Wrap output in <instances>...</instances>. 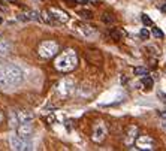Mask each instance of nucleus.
Returning a JSON list of instances; mask_svg holds the SVG:
<instances>
[{"label": "nucleus", "mask_w": 166, "mask_h": 151, "mask_svg": "<svg viewBox=\"0 0 166 151\" xmlns=\"http://www.w3.org/2000/svg\"><path fill=\"white\" fill-rule=\"evenodd\" d=\"M22 82V72L14 64H2L0 66V85L5 88L17 87Z\"/></svg>", "instance_id": "f257e3e1"}, {"label": "nucleus", "mask_w": 166, "mask_h": 151, "mask_svg": "<svg viewBox=\"0 0 166 151\" xmlns=\"http://www.w3.org/2000/svg\"><path fill=\"white\" fill-rule=\"evenodd\" d=\"M55 69L60 72H70L78 66V56L73 49H66L63 51L54 63Z\"/></svg>", "instance_id": "f03ea898"}, {"label": "nucleus", "mask_w": 166, "mask_h": 151, "mask_svg": "<svg viewBox=\"0 0 166 151\" xmlns=\"http://www.w3.org/2000/svg\"><path fill=\"white\" fill-rule=\"evenodd\" d=\"M58 52V44L55 41H44L38 48V54L42 58H51Z\"/></svg>", "instance_id": "7ed1b4c3"}, {"label": "nucleus", "mask_w": 166, "mask_h": 151, "mask_svg": "<svg viewBox=\"0 0 166 151\" xmlns=\"http://www.w3.org/2000/svg\"><path fill=\"white\" fill-rule=\"evenodd\" d=\"M11 147L12 150H17V151H24V150H32V142L27 139V138H22L20 135H12L11 139Z\"/></svg>", "instance_id": "20e7f679"}, {"label": "nucleus", "mask_w": 166, "mask_h": 151, "mask_svg": "<svg viewBox=\"0 0 166 151\" xmlns=\"http://www.w3.org/2000/svg\"><path fill=\"white\" fill-rule=\"evenodd\" d=\"M105 136H106V129H105V126L102 124V123H99V124H96L94 126V130H93V141L94 142H102V141L105 139Z\"/></svg>", "instance_id": "39448f33"}, {"label": "nucleus", "mask_w": 166, "mask_h": 151, "mask_svg": "<svg viewBox=\"0 0 166 151\" xmlns=\"http://www.w3.org/2000/svg\"><path fill=\"white\" fill-rule=\"evenodd\" d=\"M15 115H17V120L18 123L22 124V123H32L33 121V114L30 111H26V109H20V111H15ZM18 124V126H20Z\"/></svg>", "instance_id": "423d86ee"}, {"label": "nucleus", "mask_w": 166, "mask_h": 151, "mask_svg": "<svg viewBox=\"0 0 166 151\" xmlns=\"http://www.w3.org/2000/svg\"><path fill=\"white\" fill-rule=\"evenodd\" d=\"M48 11L51 12V15L54 17V20L57 21V23H66L67 20H69V15H67L65 11H61V9L51 8V9H48Z\"/></svg>", "instance_id": "0eeeda50"}, {"label": "nucleus", "mask_w": 166, "mask_h": 151, "mask_svg": "<svg viewBox=\"0 0 166 151\" xmlns=\"http://www.w3.org/2000/svg\"><path fill=\"white\" fill-rule=\"evenodd\" d=\"M12 51V45L11 42H8V41H5V39H2L0 41V56H9Z\"/></svg>", "instance_id": "6e6552de"}, {"label": "nucleus", "mask_w": 166, "mask_h": 151, "mask_svg": "<svg viewBox=\"0 0 166 151\" xmlns=\"http://www.w3.org/2000/svg\"><path fill=\"white\" fill-rule=\"evenodd\" d=\"M138 133H139V129L136 127V126L129 127V130H127V136H129V139H126V144H132L133 141L138 138Z\"/></svg>", "instance_id": "1a4fd4ad"}, {"label": "nucleus", "mask_w": 166, "mask_h": 151, "mask_svg": "<svg viewBox=\"0 0 166 151\" xmlns=\"http://www.w3.org/2000/svg\"><path fill=\"white\" fill-rule=\"evenodd\" d=\"M78 29H79V30H82V35L87 36V37L96 33V30H94L91 25H85V24H78Z\"/></svg>", "instance_id": "9d476101"}, {"label": "nucleus", "mask_w": 166, "mask_h": 151, "mask_svg": "<svg viewBox=\"0 0 166 151\" xmlns=\"http://www.w3.org/2000/svg\"><path fill=\"white\" fill-rule=\"evenodd\" d=\"M41 17H42V20H44L46 24H55L57 21L54 20V17L51 15V12L49 11H42L41 12Z\"/></svg>", "instance_id": "9b49d317"}, {"label": "nucleus", "mask_w": 166, "mask_h": 151, "mask_svg": "<svg viewBox=\"0 0 166 151\" xmlns=\"http://www.w3.org/2000/svg\"><path fill=\"white\" fill-rule=\"evenodd\" d=\"M26 17H27V20H33V21H41L42 20V17L39 15V12L30 11V9L26 11Z\"/></svg>", "instance_id": "f8f14e48"}, {"label": "nucleus", "mask_w": 166, "mask_h": 151, "mask_svg": "<svg viewBox=\"0 0 166 151\" xmlns=\"http://www.w3.org/2000/svg\"><path fill=\"white\" fill-rule=\"evenodd\" d=\"M108 35H109L111 39H114V41H120L123 36H124V32H120V30H115V29H112L108 32Z\"/></svg>", "instance_id": "ddd939ff"}, {"label": "nucleus", "mask_w": 166, "mask_h": 151, "mask_svg": "<svg viewBox=\"0 0 166 151\" xmlns=\"http://www.w3.org/2000/svg\"><path fill=\"white\" fill-rule=\"evenodd\" d=\"M142 85H144L145 88H148V90H150V88H151V87H153V84H154V81H153V78H151V76H148V75H145L144 78H142Z\"/></svg>", "instance_id": "4468645a"}, {"label": "nucleus", "mask_w": 166, "mask_h": 151, "mask_svg": "<svg viewBox=\"0 0 166 151\" xmlns=\"http://www.w3.org/2000/svg\"><path fill=\"white\" fill-rule=\"evenodd\" d=\"M133 73H135V75L145 76V75H148V69H147V68H141V66H139V68H135V69H133Z\"/></svg>", "instance_id": "2eb2a0df"}, {"label": "nucleus", "mask_w": 166, "mask_h": 151, "mask_svg": "<svg viewBox=\"0 0 166 151\" xmlns=\"http://www.w3.org/2000/svg\"><path fill=\"white\" fill-rule=\"evenodd\" d=\"M141 20H142V23H144V25H148V27H151V25H153V20H151V18H150L148 15H145V14H142Z\"/></svg>", "instance_id": "dca6fc26"}, {"label": "nucleus", "mask_w": 166, "mask_h": 151, "mask_svg": "<svg viewBox=\"0 0 166 151\" xmlns=\"http://www.w3.org/2000/svg\"><path fill=\"white\" fill-rule=\"evenodd\" d=\"M153 35L157 37V39H162L163 36H165V33L160 30V29H157V27H153Z\"/></svg>", "instance_id": "f3484780"}, {"label": "nucleus", "mask_w": 166, "mask_h": 151, "mask_svg": "<svg viewBox=\"0 0 166 151\" xmlns=\"http://www.w3.org/2000/svg\"><path fill=\"white\" fill-rule=\"evenodd\" d=\"M79 15H81L82 18H87V20H91V18H93V14L90 11H79Z\"/></svg>", "instance_id": "a211bd4d"}, {"label": "nucleus", "mask_w": 166, "mask_h": 151, "mask_svg": "<svg viewBox=\"0 0 166 151\" xmlns=\"http://www.w3.org/2000/svg\"><path fill=\"white\" fill-rule=\"evenodd\" d=\"M102 20H103V21H105L106 24L114 23V17H112V15H109V14H105V15L102 17Z\"/></svg>", "instance_id": "6ab92c4d"}, {"label": "nucleus", "mask_w": 166, "mask_h": 151, "mask_svg": "<svg viewBox=\"0 0 166 151\" xmlns=\"http://www.w3.org/2000/svg\"><path fill=\"white\" fill-rule=\"evenodd\" d=\"M139 35H141V37H142V39H148V37H150V32H148L147 29H142Z\"/></svg>", "instance_id": "aec40b11"}, {"label": "nucleus", "mask_w": 166, "mask_h": 151, "mask_svg": "<svg viewBox=\"0 0 166 151\" xmlns=\"http://www.w3.org/2000/svg\"><path fill=\"white\" fill-rule=\"evenodd\" d=\"M159 96H160V97H163L162 100H163V102H166V94H163V93H159Z\"/></svg>", "instance_id": "412c9836"}, {"label": "nucleus", "mask_w": 166, "mask_h": 151, "mask_svg": "<svg viewBox=\"0 0 166 151\" xmlns=\"http://www.w3.org/2000/svg\"><path fill=\"white\" fill-rule=\"evenodd\" d=\"M160 9H162V12H163V14H166V3L163 5V6H162V8H160Z\"/></svg>", "instance_id": "4be33fe9"}, {"label": "nucleus", "mask_w": 166, "mask_h": 151, "mask_svg": "<svg viewBox=\"0 0 166 151\" xmlns=\"http://www.w3.org/2000/svg\"><path fill=\"white\" fill-rule=\"evenodd\" d=\"M160 117H162V118H165V120H166V111H163V112H160Z\"/></svg>", "instance_id": "5701e85b"}, {"label": "nucleus", "mask_w": 166, "mask_h": 151, "mask_svg": "<svg viewBox=\"0 0 166 151\" xmlns=\"http://www.w3.org/2000/svg\"><path fill=\"white\" fill-rule=\"evenodd\" d=\"M0 9H3V11H8V8H6L5 5H2V3H0Z\"/></svg>", "instance_id": "b1692460"}, {"label": "nucleus", "mask_w": 166, "mask_h": 151, "mask_svg": "<svg viewBox=\"0 0 166 151\" xmlns=\"http://www.w3.org/2000/svg\"><path fill=\"white\" fill-rule=\"evenodd\" d=\"M2 121H3V114L0 112V123H2Z\"/></svg>", "instance_id": "393cba45"}, {"label": "nucleus", "mask_w": 166, "mask_h": 151, "mask_svg": "<svg viewBox=\"0 0 166 151\" xmlns=\"http://www.w3.org/2000/svg\"><path fill=\"white\" fill-rule=\"evenodd\" d=\"M2 23H3V20H2V18H0V24H2Z\"/></svg>", "instance_id": "a878e982"}]
</instances>
